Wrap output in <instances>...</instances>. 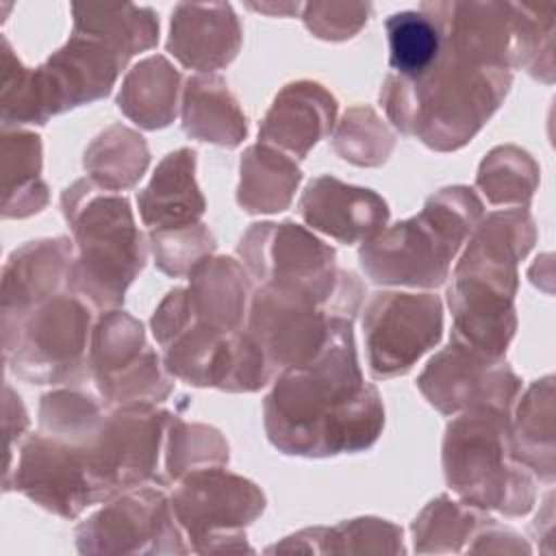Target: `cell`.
Segmentation results:
<instances>
[{
  "label": "cell",
  "mask_w": 556,
  "mask_h": 556,
  "mask_svg": "<svg viewBox=\"0 0 556 556\" xmlns=\"http://www.w3.org/2000/svg\"><path fill=\"white\" fill-rule=\"evenodd\" d=\"M265 430L285 454L334 456L367 450L380 434L384 408L363 380L352 319L332 317L315 361L287 369L265 397Z\"/></svg>",
  "instance_id": "1"
},
{
  "label": "cell",
  "mask_w": 556,
  "mask_h": 556,
  "mask_svg": "<svg viewBox=\"0 0 556 556\" xmlns=\"http://www.w3.org/2000/svg\"><path fill=\"white\" fill-rule=\"evenodd\" d=\"M510 80L508 67L482 63L441 35L437 63L417 80L387 74L380 100L402 132L447 152L471 141L504 100Z\"/></svg>",
  "instance_id": "2"
},
{
  "label": "cell",
  "mask_w": 556,
  "mask_h": 556,
  "mask_svg": "<svg viewBox=\"0 0 556 556\" xmlns=\"http://www.w3.org/2000/svg\"><path fill=\"white\" fill-rule=\"evenodd\" d=\"M61 202L78 245L70 291L96 308H117L146 263L143 237L128 200L83 178L65 189Z\"/></svg>",
  "instance_id": "3"
},
{
  "label": "cell",
  "mask_w": 556,
  "mask_h": 556,
  "mask_svg": "<svg viewBox=\"0 0 556 556\" xmlns=\"http://www.w3.org/2000/svg\"><path fill=\"white\" fill-rule=\"evenodd\" d=\"M482 217V202L467 187L434 193L424 211L397 222L361 248V265L378 285L439 287Z\"/></svg>",
  "instance_id": "4"
},
{
  "label": "cell",
  "mask_w": 556,
  "mask_h": 556,
  "mask_svg": "<svg viewBox=\"0 0 556 556\" xmlns=\"http://www.w3.org/2000/svg\"><path fill=\"white\" fill-rule=\"evenodd\" d=\"M126 63L100 41L72 33L43 65L28 70L2 37L4 124H46L67 109L104 98Z\"/></svg>",
  "instance_id": "5"
},
{
  "label": "cell",
  "mask_w": 556,
  "mask_h": 556,
  "mask_svg": "<svg viewBox=\"0 0 556 556\" xmlns=\"http://www.w3.org/2000/svg\"><path fill=\"white\" fill-rule=\"evenodd\" d=\"M510 413L476 406L456 417L443 439V469L452 491L465 502L523 515L532 508L530 473L510 450Z\"/></svg>",
  "instance_id": "6"
},
{
  "label": "cell",
  "mask_w": 556,
  "mask_h": 556,
  "mask_svg": "<svg viewBox=\"0 0 556 556\" xmlns=\"http://www.w3.org/2000/svg\"><path fill=\"white\" fill-rule=\"evenodd\" d=\"M239 254L263 285L306 287L326 300L337 317L352 319L361 302L356 278L334 269V250L293 222L254 224L241 239Z\"/></svg>",
  "instance_id": "7"
},
{
  "label": "cell",
  "mask_w": 556,
  "mask_h": 556,
  "mask_svg": "<svg viewBox=\"0 0 556 556\" xmlns=\"http://www.w3.org/2000/svg\"><path fill=\"white\" fill-rule=\"evenodd\" d=\"M91 311L74 293H59L20 317L2 319L9 367L37 384L78 378L85 361Z\"/></svg>",
  "instance_id": "8"
},
{
  "label": "cell",
  "mask_w": 556,
  "mask_h": 556,
  "mask_svg": "<svg viewBox=\"0 0 556 556\" xmlns=\"http://www.w3.org/2000/svg\"><path fill=\"white\" fill-rule=\"evenodd\" d=\"M172 415L154 404L117 406L100 428L78 443L87 465L93 504L148 480H159V456Z\"/></svg>",
  "instance_id": "9"
},
{
  "label": "cell",
  "mask_w": 556,
  "mask_h": 556,
  "mask_svg": "<svg viewBox=\"0 0 556 556\" xmlns=\"http://www.w3.org/2000/svg\"><path fill=\"white\" fill-rule=\"evenodd\" d=\"M332 317L337 315L315 291L291 282H267L252 295L248 332L271 371H287L317 358Z\"/></svg>",
  "instance_id": "10"
},
{
  "label": "cell",
  "mask_w": 556,
  "mask_h": 556,
  "mask_svg": "<svg viewBox=\"0 0 556 556\" xmlns=\"http://www.w3.org/2000/svg\"><path fill=\"white\" fill-rule=\"evenodd\" d=\"M87 369L104 404H156L172 391L159 356L146 343L143 326L117 308L106 311L93 328Z\"/></svg>",
  "instance_id": "11"
},
{
  "label": "cell",
  "mask_w": 556,
  "mask_h": 556,
  "mask_svg": "<svg viewBox=\"0 0 556 556\" xmlns=\"http://www.w3.org/2000/svg\"><path fill=\"white\" fill-rule=\"evenodd\" d=\"M443 330L441 300L432 293H376L363 313L367 365L374 378L406 374Z\"/></svg>",
  "instance_id": "12"
},
{
  "label": "cell",
  "mask_w": 556,
  "mask_h": 556,
  "mask_svg": "<svg viewBox=\"0 0 556 556\" xmlns=\"http://www.w3.org/2000/svg\"><path fill=\"white\" fill-rule=\"evenodd\" d=\"M417 384L428 402L445 415L476 406L510 413L521 387L506 363L454 339L428 361Z\"/></svg>",
  "instance_id": "13"
},
{
  "label": "cell",
  "mask_w": 556,
  "mask_h": 556,
  "mask_svg": "<svg viewBox=\"0 0 556 556\" xmlns=\"http://www.w3.org/2000/svg\"><path fill=\"white\" fill-rule=\"evenodd\" d=\"M265 506L250 480L219 467L195 469L172 495L174 517L191 539H226V528L250 523Z\"/></svg>",
  "instance_id": "14"
},
{
  "label": "cell",
  "mask_w": 556,
  "mask_h": 556,
  "mask_svg": "<svg viewBox=\"0 0 556 556\" xmlns=\"http://www.w3.org/2000/svg\"><path fill=\"white\" fill-rule=\"evenodd\" d=\"M13 489L63 517H76L93 504L80 445L43 432L22 447Z\"/></svg>",
  "instance_id": "15"
},
{
  "label": "cell",
  "mask_w": 556,
  "mask_h": 556,
  "mask_svg": "<svg viewBox=\"0 0 556 556\" xmlns=\"http://www.w3.org/2000/svg\"><path fill=\"white\" fill-rule=\"evenodd\" d=\"M300 215L311 228H317L341 243H365L384 230L389 208L371 189L321 176L311 180L302 193Z\"/></svg>",
  "instance_id": "16"
},
{
  "label": "cell",
  "mask_w": 556,
  "mask_h": 556,
  "mask_svg": "<svg viewBox=\"0 0 556 556\" xmlns=\"http://www.w3.org/2000/svg\"><path fill=\"white\" fill-rule=\"evenodd\" d=\"M241 48V26L226 2H180L172 11L167 50L198 72L228 65Z\"/></svg>",
  "instance_id": "17"
},
{
  "label": "cell",
  "mask_w": 556,
  "mask_h": 556,
  "mask_svg": "<svg viewBox=\"0 0 556 556\" xmlns=\"http://www.w3.org/2000/svg\"><path fill=\"white\" fill-rule=\"evenodd\" d=\"M72 243L63 237L15 250L2 276V319H13L59 295L72 267Z\"/></svg>",
  "instance_id": "18"
},
{
  "label": "cell",
  "mask_w": 556,
  "mask_h": 556,
  "mask_svg": "<svg viewBox=\"0 0 556 556\" xmlns=\"http://www.w3.org/2000/svg\"><path fill=\"white\" fill-rule=\"evenodd\" d=\"M337 102L317 83L298 80L287 85L274 100L263 126L261 143L280 146L302 159L334 124Z\"/></svg>",
  "instance_id": "19"
},
{
  "label": "cell",
  "mask_w": 556,
  "mask_h": 556,
  "mask_svg": "<svg viewBox=\"0 0 556 556\" xmlns=\"http://www.w3.org/2000/svg\"><path fill=\"white\" fill-rule=\"evenodd\" d=\"M195 152L180 148L167 154L150 185L137 193L139 215L152 230H169L200 224L204 198L195 185Z\"/></svg>",
  "instance_id": "20"
},
{
  "label": "cell",
  "mask_w": 556,
  "mask_h": 556,
  "mask_svg": "<svg viewBox=\"0 0 556 556\" xmlns=\"http://www.w3.org/2000/svg\"><path fill=\"white\" fill-rule=\"evenodd\" d=\"M250 280L228 256L204 258L189 271L187 298L193 319L224 334L239 332L245 319Z\"/></svg>",
  "instance_id": "21"
},
{
  "label": "cell",
  "mask_w": 556,
  "mask_h": 556,
  "mask_svg": "<svg viewBox=\"0 0 556 556\" xmlns=\"http://www.w3.org/2000/svg\"><path fill=\"white\" fill-rule=\"evenodd\" d=\"M172 504L161 491L141 489L111 502L78 528V539L119 541L115 552H126V541L180 539Z\"/></svg>",
  "instance_id": "22"
},
{
  "label": "cell",
  "mask_w": 556,
  "mask_h": 556,
  "mask_svg": "<svg viewBox=\"0 0 556 556\" xmlns=\"http://www.w3.org/2000/svg\"><path fill=\"white\" fill-rule=\"evenodd\" d=\"M182 128L189 137L228 148L239 146L248 130L243 111L217 76H193L187 80Z\"/></svg>",
  "instance_id": "23"
},
{
  "label": "cell",
  "mask_w": 556,
  "mask_h": 556,
  "mask_svg": "<svg viewBox=\"0 0 556 556\" xmlns=\"http://www.w3.org/2000/svg\"><path fill=\"white\" fill-rule=\"evenodd\" d=\"M72 15V33L100 41L111 52H115L124 63L137 52L154 48L159 41V22L150 7L74 4Z\"/></svg>",
  "instance_id": "24"
},
{
  "label": "cell",
  "mask_w": 556,
  "mask_h": 556,
  "mask_svg": "<svg viewBox=\"0 0 556 556\" xmlns=\"http://www.w3.org/2000/svg\"><path fill=\"white\" fill-rule=\"evenodd\" d=\"M178 87V70L163 56H148L128 72L117 104L135 124L163 128L176 115Z\"/></svg>",
  "instance_id": "25"
},
{
  "label": "cell",
  "mask_w": 556,
  "mask_h": 556,
  "mask_svg": "<svg viewBox=\"0 0 556 556\" xmlns=\"http://www.w3.org/2000/svg\"><path fill=\"white\" fill-rule=\"evenodd\" d=\"M513 458L539 478H554V384L552 378L534 382L523 395L510 428Z\"/></svg>",
  "instance_id": "26"
},
{
  "label": "cell",
  "mask_w": 556,
  "mask_h": 556,
  "mask_svg": "<svg viewBox=\"0 0 556 556\" xmlns=\"http://www.w3.org/2000/svg\"><path fill=\"white\" fill-rule=\"evenodd\" d=\"M300 182L298 165L269 146H252L241 159L239 204L250 213L285 211Z\"/></svg>",
  "instance_id": "27"
},
{
  "label": "cell",
  "mask_w": 556,
  "mask_h": 556,
  "mask_svg": "<svg viewBox=\"0 0 556 556\" xmlns=\"http://www.w3.org/2000/svg\"><path fill=\"white\" fill-rule=\"evenodd\" d=\"M4 217H26L41 211L48 189L39 180L41 143L37 135L4 130Z\"/></svg>",
  "instance_id": "28"
},
{
  "label": "cell",
  "mask_w": 556,
  "mask_h": 556,
  "mask_svg": "<svg viewBox=\"0 0 556 556\" xmlns=\"http://www.w3.org/2000/svg\"><path fill=\"white\" fill-rule=\"evenodd\" d=\"M148 161L150 152L143 137L124 126L106 128L85 152L91 180L113 193L132 187L143 176Z\"/></svg>",
  "instance_id": "29"
},
{
  "label": "cell",
  "mask_w": 556,
  "mask_h": 556,
  "mask_svg": "<svg viewBox=\"0 0 556 556\" xmlns=\"http://www.w3.org/2000/svg\"><path fill=\"white\" fill-rule=\"evenodd\" d=\"M391 76L421 78L441 54V33L424 11H400L387 20Z\"/></svg>",
  "instance_id": "30"
},
{
  "label": "cell",
  "mask_w": 556,
  "mask_h": 556,
  "mask_svg": "<svg viewBox=\"0 0 556 556\" xmlns=\"http://www.w3.org/2000/svg\"><path fill=\"white\" fill-rule=\"evenodd\" d=\"M556 4L513 2V65L523 67L534 78L552 83V37Z\"/></svg>",
  "instance_id": "31"
},
{
  "label": "cell",
  "mask_w": 556,
  "mask_h": 556,
  "mask_svg": "<svg viewBox=\"0 0 556 556\" xmlns=\"http://www.w3.org/2000/svg\"><path fill=\"white\" fill-rule=\"evenodd\" d=\"M536 182V163L515 146L495 148L478 172V187L493 204H528Z\"/></svg>",
  "instance_id": "32"
},
{
  "label": "cell",
  "mask_w": 556,
  "mask_h": 556,
  "mask_svg": "<svg viewBox=\"0 0 556 556\" xmlns=\"http://www.w3.org/2000/svg\"><path fill=\"white\" fill-rule=\"evenodd\" d=\"M165 482L180 480L202 465H222L228 460V445L222 434L208 426L169 419L165 434Z\"/></svg>",
  "instance_id": "33"
},
{
  "label": "cell",
  "mask_w": 556,
  "mask_h": 556,
  "mask_svg": "<svg viewBox=\"0 0 556 556\" xmlns=\"http://www.w3.org/2000/svg\"><path fill=\"white\" fill-rule=\"evenodd\" d=\"M102 419V406L91 395L72 389L43 395L39 408L41 432L70 443H85L100 428Z\"/></svg>",
  "instance_id": "34"
},
{
  "label": "cell",
  "mask_w": 556,
  "mask_h": 556,
  "mask_svg": "<svg viewBox=\"0 0 556 556\" xmlns=\"http://www.w3.org/2000/svg\"><path fill=\"white\" fill-rule=\"evenodd\" d=\"M341 159L356 165H380L393 150V137L367 106L350 109L337 128L332 141Z\"/></svg>",
  "instance_id": "35"
},
{
  "label": "cell",
  "mask_w": 556,
  "mask_h": 556,
  "mask_svg": "<svg viewBox=\"0 0 556 556\" xmlns=\"http://www.w3.org/2000/svg\"><path fill=\"white\" fill-rule=\"evenodd\" d=\"M150 243L156 258V267L169 276H182L191 271L198 263L208 258L215 248L211 232L202 224L169 230H152Z\"/></svg>",
  "instance_id": "36"
},
{
  "label": "cell",
  "mask_w": 556,
  "mask_h": 556,
  "mask_svg": "<svg viewBox=\"0 0 556 556\" xmlns=\"http://www.w3.org/2000/svg\"><path fill=\"white\" fill-rule=\"evenodd\" d=\"M369 2H306L302 4L304 26L319 39L343 41L354 37L369 20Z\"/></svg>",
  "instance_id": "37"
},
{
  "label": "cell",
  "mask_w": 556,
  "mask_h": 556,
  "mask_svg": "<svg viewBox=\"0 0 556 556\" xmlns=\"http://www.w3.org/2000/svg\"><path fill=\"white\" fill-rule=\"evenodd\" d=\"M250 9H256V11H263V13H271V15H291V13H298L302 11V4L300 2H282V4H271V2H261V4H248Z\"/></svg>",
  "instance_id": "38"
}]
</instances>
